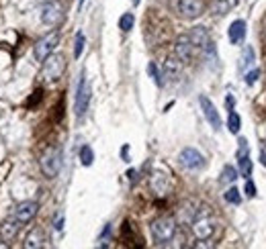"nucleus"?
Wrapping results in <instances>:
<instances>
[{
	"label": "nucleus",
	"instance_id": "obj_7",
	"mask_svg": "<svg viewBox=\"0 0 266 249\" xmlns=\"http://www.w3.org/2000/svg\"><path fill=\"white\" fill-rule=\"evenodd\" d=\"M179 164L185 168V170H191V172H197V170H203L205 168V158L203 153L195 147H185L181 153H179Z\"/></svg>",
	"mask_w": 266,
	"mask_h": 249
},
{
	"label": "nucleus",
	"instance_id": "obj_29",
	"mask_svg": "<svg viewBox=\"0 0 266 249\" xmlns=\"http://www.w3.org/2000/svg\"><path fill=\"white\" fill-rule=\"evenodd\" d=\"M260 78V70H252V72H248L246 74V84L248 86H252V84H256V80Z\"/></svg>",
	"mask_w": 266,
	"mask_h": 249
},
{
	"label": "nucleus",
	"instance_id": "obj_24",
	"mask_svg": "<svg viewBox=\"0 0 266 249\" xmlns=\"http://www.w3.org/2000/svg\"><path fill=\"white\" fill-rule=\"evenodd\" d=\"M238 164H240V174L248 178V176L252 174V162H250V155H248V153L238 155Z\"/></svg>",
	"mask_w": 266,
	"mask_h": 249
},
{
	"label": "nucleus",
	"instance_id": "obj_38",
	"mask_svg": "<svg viewBox=\"0 0 266 249\" xmlns=\"http://www.w3.org/2000/svg\"><path fill=\"white\" fill-rule=\"evenodd\" d=\"M131 3H133V7H137V5L141 3V0H131Z\"/></svg>",
	"mask_w": 266,
	"mask_h": 249
},
{
	"label": "nucleus",
	"instance_id": "obj_6",
	"mask_svg": "<svg viewBox=\"0 0 266 249\" xmlns=\"http://www.w3.org/2000/svg\"><path fill=\"white\" fill-rule=\"evenodd\" d=\"M64 70H66V59H64V55H60V53H51L45 61H43V78L47 80V82H57L62 78V74H64Z\"/></svg>",
	"mask_w": 266,
	"mask_h": 249
},
{
	"label": "nucleus",
	"instance_id": "obj_31",
	"mask_svg": "<svg viewBox=\"0 0 266 249\" xmlns=\"http://www.w3.org/2000/svg\"><path fill=\"white\" fill-rule=\"evenodd\" d=\"M244 192H246V196H250V198H254V196H256V186H254V182H252V180H248V182H246Z\"/></svg>",
	"mask_w": 266,
	"mask_h": 249
},
{
	"label": "nucleus",
	"instance_id": "obj_3",
	"mask_svg": "<svg viewBox=\"0 0 266 249\" xmlns=\"http://www.w3.org/2000/svg\"><path fill=\"white\" fill-rule=\"evenodd\" d=\"M191 229H193V235L199 239V241H207L215 235V229H217V223L215 219H211V214H207L203 208L199 210L197 219L191 223Z\"/></svg>",
	"mask_w": 266,
	"mask_h": 249
},
{
	"label": "nucleus",
	"instance_id": "obj_19",
	"mask_svg": "<svg viewBox=\"0 0 266 249\" xmlns=\"http://www.w3.org/2000/svg\"><path fill=\"white\" fill-rule=\"evenodd\" d=\"M254 59H256V55H254V49L250 47V45H246L244 47V51H242V57H240V70H248L252 64H254Z\"/></svg>",
	"mask_w": 266,
	"mask_h": 249
},
{
	"label": "nucleus",
	"instance_id": "obj_25",
	"mask_svg": "<svg viewBox=\"0 0 266 249\" xmlns=\"http://www.w3.org/2000/svg\"><path fill=\"white\" fill-rule=\"evenodd\" d=\"M133 25H135V17H133V13H125V15L119 19V29L123 31V33H129V31L133 29Z\"/></svg>",
	"mask_w": 266,
	"mask_h": 249
},
{
	"label": "nucleus",
	"instance_id": "obj_4",
	"mask_svg": "<svg viewBox=\"0 0 266 249\" xmlns=\"http://www.w3.org/2000/svg\"><path fill=\"white\" fill-rule=\"evenodd\" d=\"M91 98H93V88L88 84L86 76L82 74L80 76V82H78V88H76V100H74V110H76V116H84L88 106H91Z\"/></svg>",
	"mask_w": 266,
	"mask_h": 249
},
{
	"label": "nucleus",
	"instance_id": "obj_9",
	"mask_svg": "<svg viewBox=\"0 0 266 249\" xmlns=\"http://www.w3.org/2000/svg\"><path fill=\"white\" fill-rule=\"evenodd\" d=\"M62 17H64V13H62V5L60 3H45L41 7V11H39L41 23L43 25H49V27L57 25V23L62 21Z\"/></svg>",
	"mask_w": 266,
	"mask_h": 249
},
{
	"label": "nucleus",
	"instance_id": "obj_37",
	"mask_svg": "<svg viewBox=\"0 0 266 249\" xmlns=\"http://www.w3.org/2000/svg\"><path fill=\"white\" fill-rule=\"evenodd\" d=\"M84 3H86V0H78V11H82V7H84Z\"/></svg>",
	"mask_w": 266,
	"mask_h": 249
},
{
	"label": "nucleus",
	"instance_id": "obj_26",
	"mask_svg": "<svg viewBox=\"0 0 266 249\" xmlns=\"http://www.w3.org/2000/svg\"><path fill=\"white\" fill-rule=\"evenodd\" d=\"M223 200L225 202H229V204H240L242 202V194H240V190L238 188H227V192L223 194Z\"/></svg>",
	"mask_w": 266,
	"mask_h": 249
},
{
	"label": "nucleus",
	"instance_id": "obj_11",
	"mask_svg": "<svg viewBox=\"0 0 266 249\" xmlns=\"http://www.w3.org/2000/svg\"><path fill=\"white\" fill-rule=\"evenodd\" d=\"M179 13L183 19H199L205 13V3L203 0H179Z\"/></svg>",
	"mask_w": 266,
	"mask_h": 249
},
{
	"label": "nucleus",
	"instance_id": "obj_10",
	"mask_svg": "<svg viewBox=\"0 0 266 249\" xmlns=\"http://www.w3.org/2000/svg\"><path fill=\"white\" fill-rule=\"evenodd\" d=\"M39 212V204L35 200H25L21 202L17 208H15V219L21 223V225H27V223H31L35 216Z\"/></svg>",
	"mask_w": 266,
	"mask_h": 249
},
{
	"label": "nucleus",
	"instance_id": "obj_35",
	"mask_svg": "<svg viewBox=\"0 0 266 249\" xmlns=\"http://www.w3.org/2000/svg\"><path fill=\"white\" fill-rule=\"evenodd\" d=\"M260 160H262V164L266 166V149H260Z\"/></svg>",
	"mask_w": 266,
	"mask_h": 249
},
{
	"label": "nucleus",
	"instance_id": "obj_8",
	"mask_svg": "<svg viewBox=\"0 0 266 249\" xmlns=\"http://www.w3.org/2000/svg\"><path fill=\"white\" fill-rule=\"evenodd\" d=\"M195 45H193V41H191V37L189 35H179L176 37V41H174V55L179 57L183 64H189V61L193 59V55H195Z\"/></svg>",
	"mask_w": 266,
	"mask_h": 249
},
{
	"label": "nucleus",
	"instance_id": "obj_22",
	"mask_svg": "<svg viewBox=\"0 0 266 249\" xmlns=\"http://www.w3.org/2000/svg\"><path fill=\"white\" fill-rule=\"evenodd\" d=\"M95 162V151L91 149V145H84L80 147V164L86 166V168H91Z\"/></svg>",
	"mask_w": 266,
	"mask_h": 249
},
{
	"label": "nucleus",
	"instance_id": "obj_16",
	"mask_svg": "<svg viewBox=\"0 0 266 249\" xmlns=\"http://www.w3.org/2000/svg\"><path fill=\"white\" fill-rule=\"evenodd\" d=\"M21 223L15 219V214L13 216H9V219L0 225V237H3V241H13L17 235H19V231H21Z\"/></svg>",
	"mask_w": 266,
	"mask_h": 249
},
{
	"label": "nucleus",
	"instance_id": "obj_17",
	"mask_svg": "<svg viewBox=\"0 0 266 249\" xmlns=\"http://www.w3.org/2000/svg\"><path fill=\"white\" fill-rule=\"evenodd\" d=\"M189 37H191V41H193L195 49H201V51H203V47H205L207 43L211 41V37H209V31H207L205 27H195V29H191Z\"/></svg>",
	"mask_w": 266,
	"mask_h": 249
},
{
	"label": "nucleus",
	"instance_id": "obj_23",
	"mask_svg": "<svg viewBox=\"0 0 266 249\" xmlns=\"http://www.w3.org/2000/svg\"><path fill=\"white\" fill-rule=\"evenodd\" d=\"M147 74H150V78L154 80V84L160 88V86H164V78H162V72H160V68L156 66V61H150L147 64Z\"/></svg>",
	"mask_w": 266,
	"mask_h": 249
},
{
	"label": "nucleus",
	"instance_id": "obj_20",
	"mask_svg": "<svg viewBox=\"0 0 266 249\" xmlns=\"http://www.w3.org/2000/svg\"><path fill=\"white\" fill-rule=\"evenodd\" d=\"M240 127H242V118H240V114H238V112H233V110H229V116H227V129H229V133L238 135V133H240Z\"/></svg>",
	"mask_w": 266,
	"mask_h": 249
},
{
	"label": "nucleus",
	"instance_id": "obj_32",
	"mask_svg": "<svg viewBox=\"0 0 266 249\" xmlns=\"http://www.w3.org/2000/svg\"><path fill=\"white\" fill-rule=\"evenodd\" d=\"M121 158H123V162H129V145L121 147Z\"/></svg>",
	"mask_w": 266,
	"mask_h": 249
},
{
	"label": "nucleus",
	"instance_id": "obj_27",
	"mask_svg": "<svg viewBox=\"0 0 266 249\" xmlns=\"http://www.w3.org/2000/svg\"><path fill=\"white\" fill-rule=\"evenodd\" d=\"M227 11H229V3H227V0H215L213 7H211V13L217 15V17H223Z\"/></svg>",
	"mask_w": 266,
	"mask_h": 249
},
{
	"label": "nucleus",
	"instance_id": "obj_34",
	"mask_svg": "<svg viewBox=\"0 0 266 249\" xmlns=\"http://www.w3.org/2000/svg\"><path fill=\"white\" fill-rule=\"evenodd\" d=\"M225 106H227V110H233V96L231 94L225 98Z\"/></svg>",
	"mask_w": 266,
	"mask_h": 249
},
{
	"label": "nucleus",
	"instance_id": "obj_33",
	"mask_svg": "<svg viewBox=\"0 0 266 249\" xmlns=\"http://www.w3.org/2000/svg\"><path fill=\"white\" fill-rule=\"evenodd\" d=\"M109 235H111V225H105V229L101 233V241H105V237H109Z\"/></svg>",
	"mask_w": 266,
	"mask_h": 249
},
{
	"label": "nucleus",
	"instance_id": "obj_12",
	"mask_svg": "<svg viewBox=\"0 0 266 249\" xmlns=\"http://www.w3.org/2000/svg\"><path fill=\"white\" fill-rule=\"evenodd\" d=\"M150 188L156 196H166L172 190V180L164 172H154L152 178H150Z\"/></svg>",
	"mask_w": 266,
	"mask_h": 249
},
{
	"label": "nucleus",
	"instance_id": "obj_30",
	"mask_svg": "<svg viewBox=\"0 0 266 249\" xmlns=\"http://www.w3.org/2000/svg\"><path fill=\"white\" fill-rule=\"evenodd\" d=\"M53 229H55V231H62V229H64V212L55 214V219H53Z\"/></svg>",
	"mask_w": 266,
	"mask_h": 249
},
{
	"label": "nucleus",
	"instance_id": "obj_15",
	"mask_svg": "<svg viewBox=\"0 0 266 249\" xmlns=\"http://www.w3.org/2000/svg\"><path fill=\"white\" fill-rule=\"evenodd\" d=\"M227 37H229V43L231 45H238L246 39V21L238 19V21H233L227 29Z\"/></svg>",
	"mask_w": 266,
	"mask_h": 249
},
{
	"label": "nucleus",
	"instance_id": "obj_14",
	"mask_svg": "<svg viewBox=\"0 0 266 249\" xmlns=\"http://www.w3.org/2000/svg\"><path fill=\"white\" fill-rule=\"evenodd\" d=\"M181 72H183V61L179 57H168L164 61V68H162V78L174 82V80H179L181 78Z\"/></svg>",
	"mask_w": 266,
	"mask_h": 249
},
{
	"label": "nucleus",
	"instance_id": "obj_36",
	"mask_svg": "<svg viewBox=\"0 0 266 249\" xmlns=\"http://www.w3.org/2000/svg\"><path fill=\"white\" fill-rule=\"evenodd\" d=\"M127 178L133 182V180H135V170H129V172H127Z\"/></svg>",
	"mask_w": 266,
	"mask_h": 249
},
{
	"label": "nucleus",
	"instance_id": "obj_18",
	"mask_svg": "<svg viewBox=\"0 0 266 249\" xmlns=\"http://www.w3.org/2000/svg\"><path fill=\"white\" fill-rule=\"evenodd\" d=\"M43 231L41 229H33L31 233L27 235V239H25V247H29V249H35V247H41L43 245Z\"/></svg>",
	"mask_w": 266,
	"mask_h": 249
},
{
	"label": "nucleus",
	"instance_id": "obj_5",
	"mask_svg": "<svg viewBox=\"0 0 266 249\" xmlns=\"http://www.w3.org/2000/svg\"><path fill=\"white\" fill-rule=\"evenodd\" d=\"M57 43H60V31H51L49 35H45L43 39H39V41L35 43L33 55H35V59L39 61V64H43V61L55 51Z\"/></svg>",
	"mask_w": 266,
	"mask_h": 249
},
{
	"label": "nucleus",
	"instance_id": "obj_1",
	"mask_svg": "<svg viewBox=\"0 0 266 249\" xmlns=\"http://www.w3.org/2000/svg\"><path fill=\"white\" fill-rule=\"evenodd\" d=\"M176 229H179V225H176L174 216H158L150 225V233L158 245H168L176 237Z\"/></svg>",
	"mask_w": 266,
	"mask_h": 249
},
{
	"label": "nucleus",
	"instance_id": "obj_2",
	"mask_svg": "<svg viewBox=\"0 0 266 249\" xmlns=\"http://www.w3.org/2000/svg\"><path fill=\"white\" fill-rule=\"evenodd\" d=\"M39 168L45 178H55L62 170V149L57 145L47 147L39 158Z\"/></svg>",
	"mask_w": 266,
	"mask_h": 249
},
{
	"label": "nucleus",
	"instance_id": "obj_28",
	"mask_svg": "<svg viewBox=\"0 0 266 249\" xmlns=\"http://www.w3.org/2000/svg\"><path fill=\"white\" fill-rule=\"evenodd\" d=\"M84 43H86L84 33H82V31H78V33H76V41H74V57H76V59L82 55V51H84Z\"/></svg>",
	"mask_w": 266,
	"mask_h": 249
},
{
	"label": "nucleus",
	"instance_id": "obj_21",
	"mask_svg": "<svg viewBox=\"0 0 266 249\" xmlns=\"http://www.w3.org/2000/svg\"><path fill=\"white\" fill-rule=\"evenodd\" d=\"M235 180H238V170H235L233 166H223L219 182H221V184H233Z\"/></svg>",
	"mask_w": 266,
	"mask_h": 249
},
{
	"label": "nucleus",
	"instance_id": "obj_13",
	"mask_svg": "<svg viewBox=\"0 0 266 249\" xmlns=\"http://www.w3.org/2000/svg\"><path fill=\"white\" fill-rule=\"evenodd\" d=\"M199 104H201V110H203L207 122H209L215 131H219V129H221V116H219L215 104H213L209 98H207V96H199Z\"/></svg>",
	"mask_w": 266,
	"mask_h": 249
}]
</instances>
